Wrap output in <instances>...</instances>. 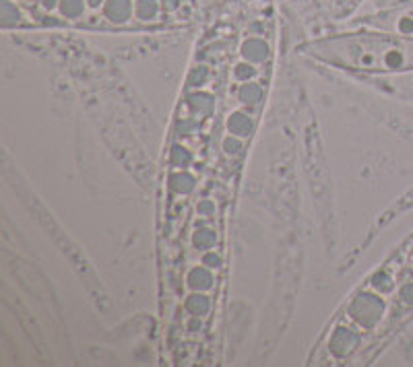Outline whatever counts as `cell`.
<instances>
[{"label": "cell", "mask_w": 413, "mask_h": 367, "mask_svg": "<svg viewBox=\"0 0 413 367\" xmlns=\"http://www.w3.org/2000/svg\"><path fill=\"white\" fill-rule=\"evenodd\" d=\"M306 54L374 75H399L413 71V37L378 27L364 25L359 31L337 33L304 46Z\"/></svg>", "instance_id": "cell-1"}, {"label": "cell", "mask_w": 413, "mask_h": 367, "mask_svg": "<svg viewBox=\"0 0 413 367\" xmlns=\"http://www.w3.org/2000/svg\"><path fill=\"white\" fill-rule=\"evenodd\" d=\"M385 297L378 291H359L347 306V318L361 332L374 330L385 318Z\"/></svg>", "instance_id": "cell-2"}, {"label": "cell", "mask_w": 413, "mask_h": 367, "mask_svg": "<svg viewBox=\"0 0 413 367\" xmlns=\"http://www.w3.org/2000/svg\"><path fill=\"white\" fill-rule=\"evenodd\" d=\"M359 23L413 37V4L399 6V8H385L381 13H374V15L364 17Z\"/></svg>", "instance_id": "cell-3"}, {"label": "cell", "mask_w": 413, "mask_h": 367, "mask_svg": "<svg viewBox=\"0 0 413 367\" xmlns=\"http://www.w3.org/2000/svg\"><path fill=\"white\" fill-rule=\"evenodd\" d=\"M361 342V330L354 324H337L330 332L329 339V353L333 359L341 361L347 359L354 351H358Z\"/></svg>", "instance_id": "cell-4"}, {"label": "cell", "mask_w": 413, "mask_h": 367, "mask_svg": "<svg viewBox=\"0 0 413 367\" xmlns=\"http://www.w3.org/2000/svg\"><path fill=\"white\" fill-rule=\"evenodd\" d=\"M240 56L252 64H265L271 58V44L261 35H248L240 44Z\"/></svg>", "instance_id": "cell-5"}, {"label": "cell", "mask_w": 413, "mask_h": 367, "mask_svg": "<svg viewBox=\"0 0 413 367\" xmlns=\"http://www.w3.org/2000/svg\"><path fill=\"white\" fill-rule=\"evenodd\" d=\"M186 285L193 291H209L215 287V275L213 268L200 264V266H193L186 275Z\"/></svg>", "instance_id": "cell-6"}, {"label": "cell", "mask_w": 413, "mask_h": 367, "mask_svg": "<svg viewBox=\"0 0 413 367\" xmlns=\"http://www.w3.org/2000/svg\"><path fill=\"white\" fill-rule=\"evenodd\" d=\"M225 131L227 134H234L238 138H246L254 132V120L246 112H232L225 120Z\"/></svg>", "instance_id": "cell-7"}, {"label": "cell", "mask_w": 413, "mask_h": 367, "mask_svg": "<svg viewBox=\"0 0 413 367\" xmlns=\"http://www.w3.org/2000/svg\"><path fill=\"white\" fill-rule=\"evenodd\" d=\"M263 95H265V89L263 85H258L256 80H248V83H240L238 85V91H236V97L238 102L246 107H254L263 102Z\"/></svg>", "instance_id": "cell-8"}, {"label": "cell", "mask_w": 413, "mask_h": 367, "mask_svg": "<svg viewBox=\"0 0 413 367\" xmlns=\"http://www.w3.org/2000/svg\"><path fill=\"white\" fill-rule=\"evenodd\" d=\"M184 308H186V312L191 315L200 318V315L209 314V310H211V299L205 295V291H194L193 295L186 297Z\"/></svg>", "instance_id": "cell-9"}, {"label": "cell", "mask_w": 413, "mask_h": 367, "mask_svg": "<svg viewBox=\"0 0 413 367\" xmlns=\"http://www.w3.org/2000/svg\"><path fill=\"white\" fill-rule=\"evenodd\" d=\"M169 190L172 192H176V194H191L194 190V186H196V180H194L193 174H188L186 169H180V172H176V174H172L169 176Z\"/></svg>", "instance_id": "cell-10"}, {"label": "cell", "mask_w": 413, "mask_h": 367, "mask_svg": "<svg viewBox=\"0 0 413 367\" xmlns=\"http://www.w3.org/2000/svg\"><path fill=\"white\" fill-rule=\"evenodd\" d=\"M188 105H191V109H193L194 114H211L213 112V107H215V100H213V95H209V93H205V91H194L188 95Z\"/></svg>", "instance_id": "cell-11"}, {"label": "cell", "mask_w": 413, "mask_h": 367, "mask_svg": "<svg viewBox=\"0 0 413 367\" xmlns=\"http://www.w3.org/2000/svg\"><path fill=\"white\" fill-rule=\"evenodd\" d=\"M215 241H217V234L215 229H209V227H200L193 234V246L196 250H203V252H209L215 248Z\"/></svg>", "instance_id": "cell-12"}, {"label": "cell", "mask_w": 413, "mask_h": 367, "mask_svg": "<svg viewBox=\"0 0 413 367\" xmlns=\"http://www.w3.org/2000/svg\"><path fill=\"white\" fill-rule=\"evenodd\" d=\"M191 163H193V153H191L186 147L174 145V147L169 149V165H172V167L184 169V167H188Z\"/></svg>", "instance_id": "cell-13"}, {"label": "cell", "mask_w": 413, "mask_h": 367, "mask_svg": "<svg viewBox=\"0 0 413 367\" xmlns=\"http://www.w3.org/2000/svg\"><path fill=\"white\" fill-rule=\"evenodd\" d=\"M370 287L374 289V291H378V293H390L393 289H395V281H393V277L388 275V270H376L374 272V277L370 279Z\"/></svg>", "instance_id": "cell-14"}, {"label": "cell", "mask_w": 413, "mask_h": 367, "mask_svg": "<svg viewBox=\"0 0 413 367\" xmlns=\"http://www.w3.org/2000/svg\"><path fill=\"white\" fill-rule=\"evenodd\" d=\"M234 80L236 83H248V80H254L256 79V75H258V71H256V66L252 64V62H248V60H242V62H238L236 66H234Z\"/></svg>", "instance_id": "cell-15"}, {"label": "cell", "mask_w": 413, "mask_h": 367, "mask_svg": "<svg viewBox=\"0 0 413 367\" xmlns=\"http://www.w3.org/2000/svg\"><path fill=\"white\" fill-rule=\"evenodd\" d=\"M221 147H223V153H225V155H240V153H242V149H244V143H242L238 136L227 134V136L223 138Z\"/></svg>", "instance_id": "cell-16"}, {"label": "cell", "mask_w": 413, "mask_h": 367, "mask_svg": "<svg viewBox=\"0 0 413 367\" xmlns=\"http://www.w3.org/2000/svg\"><path fill=\"white\" fill-rule=\"evenodd\" d=\"M397 301H399L403 308H413V281H407L403 287L399 289Z\"/></svg>", "instance_id": "cell-17"}, {"label": "cell", "mask_w": 413, "mask_h": 367, "mask_svg": "<svg viewBox=\"0 0 413 367\" xmlns=\"http://www.w3.org/2000/svg\"><path fill=\"white\" fill-rule=\"evenodd\" d=\"M207 77H209V71L205 66H194L193 71H191V75H188V85H193V87L203 85L207 80Z\"/></svg>", "instance_id": "cell-18"}, {"label": "cell", "mask_w": 413, "mask_h": 367, "mask_svg": "<svg viewBox=\"0 0 413 367\" xmlns=\"http://www.w3.org/2000/svg\"><path fill=\"white\" fill-rule=\"evenodd\" d=\"M196 212L203 215V217H211V215L215 212V203L209 200V198H203V200L198 203V207H196Z\"/></svg>", "instance_id": "cell-19"}, {"label": "cell", "mask_w": 413, "mask_h": 367, "mask_svg": "<svg viewBox=\"0 0 413 367\" xmlns=\"http://www.w3.org/2000/svg\"><path fill=\"white\" fill-rule=\"evenodd\" d=\"M203 264L209 266V268H217L221 264V256L220 254H215V250H209V252L203 256Z\"/></svg>", "instance_id": "cell-20"}]
</instances>
